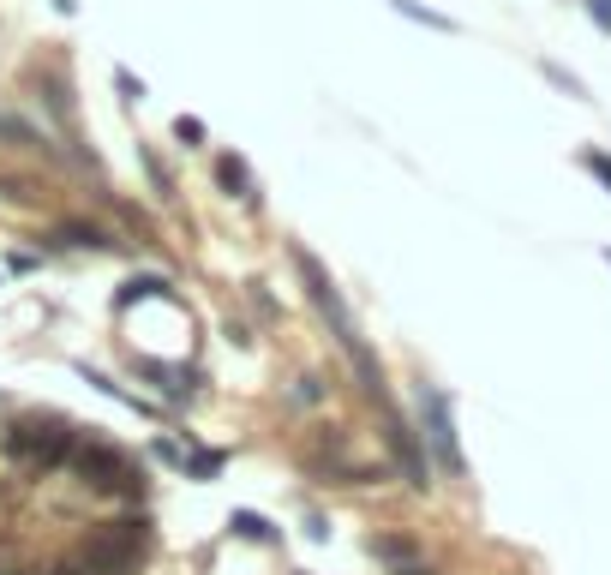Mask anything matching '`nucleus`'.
<instances>
[{
	"instance_id": "obj_5",
	"label": "nucleus",
	"mask_w": 611,
	"mask_h": 575,
	"mask_svg": "<svg viewBox=\"0 0 611 575\" xmlns=\"http://www.w3.org/2000/svg\"><path fill=\"white\" fill-rule=\"evenodd\" d=\"M420 420H426V444H432L438 468H444V474H468L462 444H456V420H450V396H444V390H420Z\"/></svg>"
},
{
	"instance_id": "obj_16",
	"label": "nucleus",
	"mask_w": 611,
	"mask_h": 575,
	"mask_svg": "<svg viewBox=\"0 0 611 575\" xmlns=\"http://www.w3.org/2000/svg\"><path fill=\"white\" fill-rule=\"evenodd\" d=\"M174 138H180L186 150H198V144H204V120H192V114H180V120H174Z\"/></svg>"
},
{
	"instance_id": "obj_1",
	"label": "nucleus",
	"mask_w": 611,
	"mask_h": 575,
	"mask_svg": "<svg viewBox=\"0 0 611 575\" xmlns=\"http://www.w3.org/2000/svg\"><path fill=\"white\" fill-rule=\"evenodd\" d=\"M6 450L18 456V462H30V468H60V462H72V450H78V432H66V420H42V414H24V420H12V432H6Z\"/></svg>"
},
{
	"instance_id": "obj_17",
	"label": "nucleus",
	"mask_w": 611,
	"mask_h": 575,
	"mask_svg": "<svg viewBox=\"0 0 611 575\" xmlns=\"http://www.w3.org/2000/svg\"><path fill=\"white\" fill-rule=\"evenodd\" d=\"M546 78H552V84H564L570 96H588V84H582L576 72H564V66H552V60H546Z\"/></svg>"
},
{
	"instance_id": "obj_3",
	"label": "nucleus",
	"mask_w": 611,
	"mask_h": 575,
	"mask_svg": "<svg viewBox=\"0 0 611 575\" xmlns=\"http://www.w3.org/2000/svg\"><path fill=\"white\" fill-rule=\"evenodd\" d=\"M144 552H150V522H144V516H120V522H108V528L84 546V564L120 575V570H132Z\"/></svg>"
},
{
	"instance_id": "obj_21",
	"label": "nucleus",
	"mask_w": 611,
	"mask_h": 575,
	"mask_svg": "<svg viewBox=\"0 0 611 575\" xmlns=\"http://www.w3.org/2000/svg\"><path fill=\"white\" fill-rule=\"evenodd\" d=\"M54 12H66V18H72V12H78V0H54Z\"/></svg>"
},
{
	"instance_id": "obj_11",
	"label": "nucleus",
	"mask_w": 611,
	"mask_h": 575,
	"mask_svg": "<svg viewBox=\"0 0 611 575\" xmlns=\"http://www.w3.org/2000/svg\"><path fill=\"white\" fill-rule=\"evenodd\" d=\"M228 528H234L240 540H252V546H276V528H270L258 510H234V516H228Z\"/></svg>"
},
{
	"instance_id": "obj_4",
	"label": "nucleus",
	"mask_w": 611,
	"mask_h": 575,
	"mask_svg": "<svg viewBox=\"0 0 611 575\" xmlns=\"http://www.w3.org/2000/svg\"><path fill=\"white\" fill-rule=\"evenodd\" d=\"M294 264H300V276H306V288H312V306H318V312L330 318L336 342H342L348 354H354V348H366V342H360V330H354V318H348V306H342V294H336V282L324 276V264H318V258H312L306 246L294 252Z\"/></svg>"
},
{
	"instance_id": "obj_2",
	"label": "nucleus",
	"mask_w": 611,
	"mask_h": 575,
	"mask_svg": "<svg viewBox=\"0 0 611 575\" xmlns=\"http://www.w3.org/2000/svg\"><path fill=\"white\" fill-rule=\"evenodd\" d=\"M72 462H78V474H84V486H96V492H114V498H144V468L132 474V462L114 450V444H102V438H78V450H72Z\"/></svg>"
},
{
	"instance_id": "obj_15",
	"label": "nucleus",
	"mask_w": 611,
	"mask_h": 575,
	"mask_svg": "<svg viewBox=\"0 0 611 575\" xmlns=\"http://www.w3.org/2000/svg\"><path fill=\"white\" fill-rule=\"evenodd\" d=\"M60 234H66V240H72V246H96V252H108V246H114V240H108V234H96V228H78V222H66V228H60Z\"/></svg>"
},
{
	"instance_id": "obj_9",
	"label": "nucleus",
	"mask_w": 611,
	"mask_h": 575,
	"mask_svg": "<svg viewBox=\"0 0 611 575\" xmlns=\"http://www.w3.org/2000/svg\"><path fill=\"white\" fill-rule=\"evenodd\" d=\"M132 300H174V282H168V276H132V282L114 294V306L126 312Z\"/></svg>"
},
{
	"instance_id": "obj_13",
	"label": "nucleus",
	"mask_w": 611,
	"mask_h": 575,
	"mask_svg": "<svg viewBox=\"0 0 611 575\" xmlns=\"http://www.w3.org/2000/svg\"><path fill=\"white\" fill-rule=\"evenodd\" d=\"M222 462H228L222 450H192V456H186V474H192V480H210V474H222Z\"/></svg>"
},
{
	"instance_id": "obj_6",
	"label": "nucleus",
	"mask_w": 611,
	"mask_h": 575,
	"mask_svg": "<svg viewBox=\"0 0 611 575\" xmlns=\"http://www.w3.org/2000/svg\"><path fill=\"white\" fill-rule=\"evenodd\" d=\"M384 432H390V450H396V462H402V474H408V486H432V462H426V450H420V438L408 432V420H402L396 408H384Z\"/></svg>"
},
{
	"instance_id": "obj_19",
	"label": "nucleus",
	"mask_w": 611,
	"mask_h": 575,
	"mask_svg": "<svg viewBox=\"0 0 611 575\" xmlns=\"http://www.w3.org/2000/svg\"><path fill=\"white\" fill-rule=\"evenodd\" d=\"M114 84H120V96H126V102H138V96H144V84H138L126 66H114Z\"/></svg>"
},
{
	"instance_id": "obj_14",
	"label": "nucleus",
	"mask_w": 611,
	"mask_h": 575,
	"mask_svg": "<svg viewBox=\"0 0 611 575\" xmlns=\"http://www.w3.org/2000/svg\"><path fill=\"white\" fill-rule=\"evenodd\" d=\"M138 162H144V174H150V186H156V192L168 198V192H174V180H168V168H162V162H156V156H150L144 144H138Z\"/></svg>"
},
{
	"instance_id": "obj_7",
	"label": "nucleus",
	"mask_w": 611,
	"mask_h": 575,
	"mask_svg": "<svg viewBox=\"0 0 611 575\" xmlns=\"http://www.w3.org/2000/svg\"><path fill=\"white\" fill-rule=\"evenodd\" d=\"M138 378H150L168 402H186V396L198 390V378H192L186 366H162V360H138Z\"/></svg>"
},
{
	"instance_id": "obj_8",
	"label": "nucleus",
	"mask_w": 611,
	"mask_h": 575,
	"mask_svg": "<svg viewBox=\"0 0 611 575\" xmlns=\"http://www.w3.org/2000/svg\"><path fill=\"white\" fill-rule=\"evenodd\" d=\"M216 180L228 186V198H240V204L258 210V180H252V168H246L240 156H216Z\"/></svg>"
},
{
	"instance_id": "obj_10",
	"label": "nucleus",
	"mask_w": 611,
	"mask_h": 575,
	"mask_svg": "<svg viewBox=\"0 0 611 575\" xmlns=\"http://www.w3.org/2000/svg\"><path fill=\"white\" fill-rule=\"evenodd\" d=\"M372 558H384V564H396V570H402V575H426V564H420V552H414L408 540H390V534H384V540H372Z\"/></svg>"
},
{
	"instance_id": "obj_18",
	"label": "nucleus",
	"mask_w": 611,
	"mask_h": 575,
	"mask_svg": "<svg viewBox=\"0 0 611 575\" xmlns=\"http://www.w3.org/2000/svg\"><path fill=\"white\" fill-rule=\"evenodd\" d=\"M582 168H588V174H600V180H606V192H611V156H606V150H582Z\"/></svg>"
},
{
	"instance_id": "obj_22",
	"label": "nucleus",
	"mask_w": 611,
	"mask_h": 575,
	"mask_svg": "<svg viewBox=\"0 0 611 575\" xmlns=\"http://www.w3.org/2000/svg\"><path fill=\"white\" fill-rule=\"evenodd\" d=\"M606 264H611V246H606Z\"/></svg>"
},
{
	"instance_id": "obj_12",
	"label": "nucleus",
	"mask_w": 611,
	"mask_h": 575,
	"mask_svg": "<svg viewBox=\"0 0 611 575\" xmlns=\"http://www.w3.org/2000/svg\"><path fill=\"white\" fill-rule=\"evenodd\" d=\"M396 12L414 18V24H426V30H456V18H444V12H432V6H420V0H396Z\"/></svg>"
},
{
	"instance_id": "obj_20",
	"label": "nucleus",
	"mask_w": 611,
	"mask_h": 575,
	"mask_svg": "<svg viewBox=\"0 0 611 575\" xmlns=\"http://www.w3.org/2000/svg\"><path fill=\"white\" fill-rule=\"evenodd\" d=\"M588 12H594V24H600V30H611V0H588Z\"/></svg>"
}]
</instances>
